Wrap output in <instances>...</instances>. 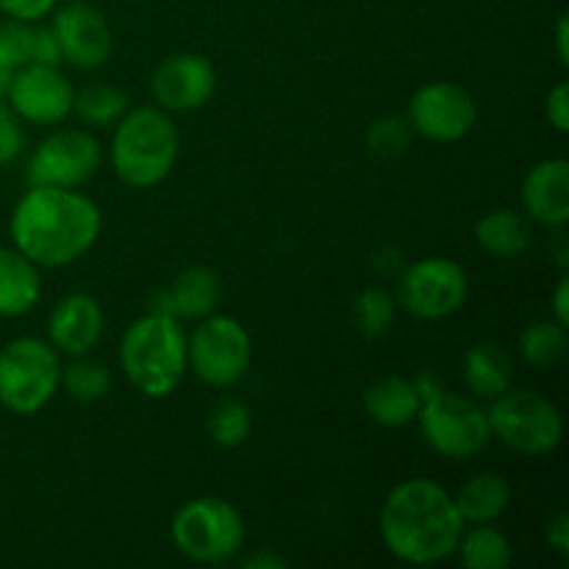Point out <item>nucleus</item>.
<instances>
[{
    "mask_svg": "<svg viewBox=\"0 0 569 569\" xmlns=\"http://www.w3.org/2000/svg\"><path fill=\"white\" fill-rule=\"evenodd\" d=\"M220 292H222L220 276H217L211 267L194 264L178 272V276L170 281V287L161 289L159 295H153V300H150V311L170 315L176 317L178 322H187V320L198 322L217 309Z\"/></svg>",
    "mask_w": 569,
    "mask_h": 569,
    "instance_id": "nucleus-18",
    "label": "nucleus"
},
{
    "mask_svg": "<svg viewBox=\"0 0 569 569\" xmlns=\"http://www.w3.org/2000/svg\"><path fill=\"white\" fill-rule=\"evenodd\" d=\"M56 42L61 48V61L78 70H98L111 56V26L92 3L70 0L53 9Z\"/></svg>",
    "mask_w": 569,
    "mask_h": 569,
    "instance_id": "nucleus-14",
    "label": "nucleus"
},
{
    "mask_svg": "<svg viewBox=\"0 0 569 569\" xmlns=\"http://www.w3.org/2000/svg\"><path fill=\"white\" fill-rule=\"evenodd\" d=\"M42 298V276L31 259L11 248H0V317L14 320L28 315Z\"/></svg>",
    "mask_w": 569,
    "mask_h": 569,
    "instance_id": "nucleus-21",
    "label": "nucleus"
},
{
    "mask_svg": "<svg viewBox=\"0 0 569 569\" xmlns=\"http://www.w3.org/2000/svg\"><path fill=\"white\" fill-rule=\"evenodd\" d=\"M533 222L522 209H492L476 222V242L495 259H520L533 248Z\"/></svg>",
    "mask_w": 569,
    "mask_h": 569,
    "instance_id": "nucleus-20",
    "label": "nucleus"
},
{
    "mask_svg": "<svg viewBox=\"0 0 569 569\" xmlns=\"http://www.w3.org/2000/svg\"><path fill=\"white\" fill-rule=\"evenodd\" d=\"M545 537H548V545L559 556H569V517L565 511L553 515L548 520V528H545Z\"/></svg>",
    "mask_w": 569,
    "mask_h": 569,
    "instance_id": "nucleus-36",
    "label": "nucleus"
},
{
    "mask_svg": "<svg viewBox=\"0 0 569 569\" xmlns=\"http://www.w3.org/2000/svg\"><path fill=\"white\" fill-rule=\"evenodd\" d=\"M181 150V137L170 111L159 106L128 109L114 122L109 159L111 170L126 187L153 189L172 172Z\"/></svg>",
    "mask_w": 569,
    "mask_h": 569,
    "instance_id": "nucleus-4",
    "label": "nucleus"
},
{
    "mask_svg": "<svg viewBox=\"0 0 569 569\" xmlns=\"http://www.w3.org/2000/svg\"><path fill=\"white\" fill-rule=\"evenodd\" d=\"M239 565H242L244 569H287L289 559H283V556L276 553V550L261 548V550H253V553L242 556V559H239Z\"/></svg>",
    "mask_w": 569,
    "mask_h": 569,
    "instance_id": "nucleus-37",
    "label": "nucleus"
},
{
    "mask_svg": "<svg viewBox=\"0 0 569 569\" xmlns=\"http://www.w3.org/2000/svg\"><path fill=\"white\" fill-rule=\"evenodd\" d=\"M456 509L467 526L495 522L511 506V487L500 472H476L453 495Z\"/></svg>",
    "mask_w": 569,
    "mask_h": 569,
    "instance_id": "nucleus-23",
    "label": "nucleus"
},
{
    "mask_svg": "<svg viewBox=\"0 0 569 569\" xmlns=\"http://www.w3.org/2000/svg\"><path fill=\"white\" fill-rule=\"evenodd\" d=\"M31 61V26L28 22H0V64L20 70Z\"/></svg>",
    "mask_w": 569,
    "mask_h": 569,
    "instance_id": "nucleus-31",
    "label": "nucleus"
},
{
    "mask_svg": "<svg viewBox=\"0 0 569 569\" xmlns=\"http://www.w3.org/2000/svg\"><path fill=\"white\" fill-rule=\"evenodd\" d=\"M492 439L520 456L553 453L565 437V420L550 398L537 389H506L487 409Z\"/></svg>",
    "mask_w": 569,
    "mask_h": 569,
    "instance_id": "nucleus-8",
    "label": "nucleus"
},
{
    "mask_svg": "<svg viewBox=\"0 0 569 569\" xmlns=\"http://www.w3.org/2000/svg\"><path fill=\"white\" fill-rule=\"evenodd\" d=\"M367 417L383 428H406L420 415V392L415 387V378L403 376H381L370 381L361 392Z\"/></svg>",
    "mask_w": 569,
    "mask_h": 569,
    "instance_id": "nucleus-19",
    "label": "nucleus"
},
{
    "mask_svg": "<svg viewBox=\"0 0 569 569\" xmlns=\"http://www.w3.org/2000/svg\"><path fill=\"white\" fill-rule=\"evenodd\" d=\"M28 64H44L59 67L61 64V48L56 42V33L50 26H31V61Z\"/></svg>",
    "mask_w": 569,
    "mask_h": 569,
    "instance_id": "nucleus-33",
    "label": "nucleus"
},
{
    "mask_svg": "<svg viewBox=\"0 0 569 569\" xmlns=\"http://www.w3.org/2000/svg\"><path fill=\"white\" fill-rule=\"evenodd\" d=\"M520 356L533 367V370H556L567 359L569 339L567 326L556 320H537L520 333L517 339Z\"/></svg>",
    "mask_w": 569,
    "mask_h": 569,
    "instance_id": "nucleus-25",
    "label": "nucleus"
},
{
    "mask_svg": "<svg viewBox=\"0 0 569 569\" xmlns=\"http://www.w3.org/2000/svg\"><path fill=\"white\" fill-rule=\"evenodd\" d=\"M522 211L533 226L567 228L569 222V161L545 159L528 170L522 181Z\"/></svg>",
    "mask_w": 569,
    "mask_h": 569,
    "instance_id": "nucleus-17",
    "label": "nucleus"
},
{
    "mask_svg": "<svg viewBox=\"0 0 569 569\" xmlns=\"http://www.w3.org/2000/svg\"><path fill=\"white\" fill-rule=\"evenodd\" d=\"M106 331L103 306L87 292L64 295L48 317V342L59 356H87L100 345Z\"/></svg>",
    "mask_w": 569,
    "mask_h": 569,
    "instance_id": "nucleus-16",
    "label": "nucleus"
},
{
    "mask_svg": "<svg viewBox=\"0 0 569 569\" xmlns=\"http://www.w3.org/2000/svg\"><path fill=\"white\" fill-rule=\"evenodd\" d=\"M415 422L420 426L428 448L450 461L476 459L492 442L487 409H481L472 398L450 392L448 387L422 395Z\"/></svg>",
    "mask_w": 569,
    "mask_h": 569,
    "instance_id": "nucleus-7",
    "label": "nucleus"
},
{
    "mask_svg": "<svg viewBox=\"0 0 569 569\" xmlns=\"http://www.w3.org/2000/svg\"><path fill=\"white\" fill-rule=\"evenodd\" d=\"M395 311H398V303H395L392 292H387L383 287H367L365 292L356 298V306H353V317L361 337L365 339L387 337L389 328H392L395 322Z\"/></svg>",
    "mask_w": 569,
    "mask_h": 569,
    "instance_id": "nucleus-29",
    "label": "nucleus"
},
{
    "mask_svg": "<svg viewBox=\"0 0 569 569\" xmlns=\"http://www.w3.org/2000/svg\"><path fill=\"white\" fill-rule=\"evenodd\" d=\"M22 148H26V131L20 117L9 106H0V167H9L22 153Z\"/></svg>",
    "mask_w": 569,
    "mask_h": 569,
    "instance_id": "nucleus-32",
    "label": "nucleus"
},
{
    "mask_svg": "<svg viewBox=\"0 0 569 569\" xmlns=\"http://www.w3.org/2000/svg\"><path fill=\"white\" fill-rule=\"evenodd\" d=\"M553 42H556V56H559V64L569 67V20H567V14H561L559 20H556Z\"/></svg>",
    "mask_w": 569,
    "mask_h": 569,
    "instance_id": "nucleus-39",
    "label": "nucleus"
},
{
    "mask_svg": "<svg viewBox=\"0 0 569 569\" xmlns=\"http://www.w3.org/2000/svg\"><path fill=\"white\" fill-rule=\"evenodd\" d=\"M411 131L428 142H459L476 128L478 106L465 87L450 81L422 83L406 111Z\"/></svg>",
    "mask_w": 569,
    "mask_h": 569,
    "instance_id": "nucleus-12",
    "label": "nucleus"
},
{
    "mask_svg": "<svg viewBox=\"0 0 569 569\" xmlns=\"http://www.w3.org/2000/svg\"><path fill=\"white\" fill-rule=\"evenodd\" d=\"M120 367L139 395L170 398L189 370L181 322L161 311L137 317L120 339Z\"/></svg>",
    "mask_w": 569,
    "mask_h": 569,
    "instance_id": "nucleus-3",
    "label": "nucleus"
},
{
    "mask_svg": "<svg viewBox=\"0 0 569 569\" xmlns=\"http://www.w3.org/2000/svg\"><path fill=\"white\" fill-rule=\"evenodd\" d=\"M456 553H459L461 567L467 569H509L511 559H515L509 537L498 531L492 522L472 526L470 531L465 528Z\"/></svg>",
    "mask_w": 569,
    "mask_h": 569,
    "instance_id": "nucleus-24",
    "label": "nucleus"
},
{
    "mask_svg": "<svg viewBox=\"0 0 569 569\" xmlns=\"http://www.w3.org/2000/svg\"><path fill=\"white\" fill-rule=\"evenodd\" d=\"M553 320L561 322V326H567V322H569V276H567V272L559 278V283H556Z\"/></svg>",
    "mask_w": 569,
    "mask_h": 569,
    "instance_id": "nucleus-38",
    "label": "nucleus"
},
{
    "mask_svg": "<svg viewBox=\"0 0 569 569\" xmlns=\"http://www.w3.org/2000/svg\"><path fill=\"white\" fill-rule=\"evenodd\" d=\"M515 361L498 342H478L465 353V387L472 398L495 400L511 387Z\"/></svg>",
    "mask_w": 569,
    "mask_h": 569,
    "instance_id": "nucleus-22",
    "label": "nucleus"
},
{
    "mask_svg": "<svg viewBox=\"0 0 569 569\" xmlns=\"http://www.w3.org/2000/svg\"><path fill=\"white\" fill-rule=\"evenodd\" d=\"M103 214L78 189L28 187L9 220L11 244L37 267H67L98 242Z\"/></svg>",
    "mask_w": 569,
    "mask_h": 569,
    "instance_id": "nucleus-1",
    "label": "nucleus"
},
{
    "mask_svg": "<svg viewBox=\"0 0 569 569\" xmlns=\"http://www.w3.org/2000/svg\"><path fill=\"white\" fill-rule=\"evenodd\" d=\"M133 3H142V0H133Z\"/></svg>",
    "mask_w": 569,
    "mask_h": 569,
    "instance_id": "nucleus-41",
    "label": "nucleus"
},
{
    "mask_svg": "<svg viewBox=\"0 0 569 569\" xmlns=\"http://www.w3.org/2000/svg\"><path fill=\"white\" fill-rule=\"evenodd\" d=\"M11 76H14V70H9V67L0 64V98H6V92H9Z\"/></svg>",
    "mask_w": 569,
    "mask_h": 569,
    "instance_id": "nucleus-40",
    "label": "nucleus"
},
{
    "mask_svg": "<svg viewBox=\"0 0 569 569\" xmlns=\"http://www.w3.org/2000/svg\"><path fill=\"white\" fill-rule=\"evenodd\" d=\"M170 537L178 553L198 565H222L242 553L244 520L226 498L200 495L187 500L170 522Z\"/></svg>",
    "mask_w": 569,
    "mask_h": 569,
    "instance_id": "nucleus-5",
    "label": "nucleus"
},
{
    "mask_svg": "<svg viewBox=\"0 0 569 569\" xmlns=\"http://www.w3.org/2000/svg\"><path fill=\"white\" fill-rule=\"evenodd\" d=\"M61 387L59 350L37 337H17L0 350V406L17 417H33Z\"/></svg>",
    "mask_w": 569,
    "mask_h": 569,
    "instance_id": "nucleus-6",
    "label": "nucleus"
},
{
    "mask_svg": "<svg viewBox=\"0 0 569 569\" xmlns=\"http://www.w3.org/2000/svg\"><path fill=\"white\" fill-rule=\"evenodd\" d=\"M128 109H131V98L126 89L114 83H89V87L76 89V100H72V114L89 128H111Z\"/></svg>",
    "mask_w": 569,
    "mask_h": 569,
    "instance_id": "nucleus-26",
    "label": "nucleus"
},
{
    "mask_svg": "<svg viewBox=\"0 0 569 569\" xmlns=\"http://www.w3.org/2000/svg\"><path fill=\"white\" fill-rule=\"evenodd\" d=\"M206 431H209V439L217 448L233 450L248 442L250 431H253V415H250L242 400L222 398L211 406Z\"/></svg>",
    "mask_w": 569,
    "mask_h": 569,
    "instance_id": "nucleus-28",
    "label": "nucleus"
},
{
    "mask_svg": "<svg viewBox=\"0 0 569 569\" xmlns=\"http://www.w3.org/2000/svg\"><path fill=\"white\" fill-rule=\"evenodd\" d=\"M250 359H253L250 333L231 315H217V311H211L209 317L198 320L192 337H187L189 370L206 387H233V383L244 378Z\"/></svg>",
    "mask_w": 569,
    "mask_h": 569,
    "instance_id": "nucleus-10",
    "label": "nucleus"
},
{
    "mask_svg": "<svg viewBox=\"0 0 569 569\" xmlns=\"http://www.w3.org/2000/svg\"><path fill=\"white\" fill-rule=\"evenodd\" d=\"M6 100L22 122L59 126L72 114L76 87L59 67L26 64L11 76Z\"/></svg>",
    "mask_w": 569,
    "mask_h": 569,
    "instance_id": "nucleus-13",
    "label": "nucleus"
},
{
    "mask_svg": "<svg viewBox=\"0 0 569 569\" xmlns=\"http://www.w3.org/2000/svg\"><path fill=\"white\" fill-rule=\"evenodd\" d=\"M378 528L395 559L428 567L456 556L467 522L448 489L431 478H409L387 495Z\"/></svg>",
    "mask_w": 569,
    "mask_h": 569,
    "instance_id": "nucleus-2",
    "label": "nucleus"
},
{
    "mask_svg": "<svg viewBox=\"0 0 569 569\" xmlns=\"http://www.w3.org/2000/svg\"><path fill=\"white\" fill-rule=\"evenodd\" d=\"M103 161L98 139L81 128H67L44 137L26 164L28 187L78 189L94 178Z\"/></svg>",
    "mask_w": 569,
    "mask_h": 569,
    "instance_id": "nucleus-11",
    "label": "nucleus"
},
{
    "mask_svg": "<svg viewBox=\"0 0 569 569\" xmlns=\"http://www.w3.org/2000/svg\"><path fill=\"white\" fill-rule=\"evenodd\" d=\"M217 70L203 53H176L156 67L150 94L164 111H198L214 98Z\"/></svg>",
    "mask_w": 569,
    "mask_h": 569,
    "instance_id": "nucleus-15",
    "label": "nucleus"
},
{
    "mask_svg": "<svg viewBox=\"0 0 569 569\" xmlns=\"http://www.w3.org/2000/svg\"><path fill=\"white\" fill-rule=\"evenodd\" d=\"M470 295V281L459 261L426 256L403 267L395 287V303L417 320L437 322L453 317Z\"/></svg>",
    "mask_w": 569,
    "mask_h": 569,
    "instance_id": "nucleus-9",
    "label": "nucleus"
},
{
    "mask_svg": "<svg viewBox=\"0 0 569 569\" xmlns=\"http://www.w3.org/2000/svg\"><path fill=\"white\" fill-rule=\"evenodd\" d=\"M411 126L406 117H378L367 128V150L378 159H400L409 150Z\"/></svg>",
    "mask_w": 569,
    "mask_h": 569,
    "instance_id": "nucleus-30",
    "label": "nucleus"
},
{
    "mask_svg": "<svg viewBox=\"0 0 569 569\" xmlns=\"http://www.w3.org/2000/svg\"><path fill=\"white\" fill-rule=\"evenodd\" d=\"M545 117L559 133L569 131V87L567 81H559L545 98Z\"/></svg>",
    "mask_w": 569,
    "mask_h": 569,
    "instance_id": "nucleus-35",
    "label": "nucleus"
},
{
    "mask_svg": "<svg viewBox=\"0 0 569 569\" xmlns=\"http://www.w3.org/2000/svg\"><path fill=\"white\" fill-rule=\"evenodd\" d=\"M111 370L103 361L92 359V356H72L67 367H61V387L78 403H98L111 392Z\"/></svg>",
    "mask_w": 569,
    "mask_h": 569,
    "instance_id": "nucleus-27",
    "label": "nucleus"
},
{
    "mask_svg": "<svg viewBox=\"0 0 569 569\" xmlns=\"http://www.w3.org/2000/svg\"><path fill=\"white\" fill-rule=\"evenodd\" d=\"M59 6V0H0V11H3L9 20L17 22H42L44 17L53 14V9Z\"/></svg>",
    "mask_w": 569,
    "mask_h": 569,
    "instance_id": "nucleus-34",
    "label": "nucleus"
}]
</instances>
